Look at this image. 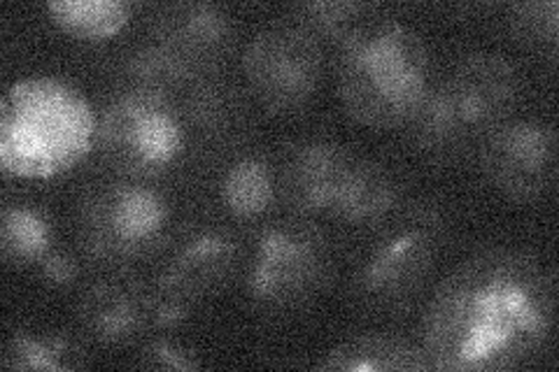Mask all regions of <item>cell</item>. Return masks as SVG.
I'll return each mask as SVG.
<instances>
[{"label":"cell","mask_w":559,"mask_h":372,"mask_svg":"<svg viewBox=\"0 0 559 372\" xmlns=\"http://www.w3.org/2000/svg\"><path fill=\"white\" fill-rule=\"evenodd\" d=\"M96 145L121 177L150 180L185 152V121L164 94L124 88L98 112Z\"/></svg>","instance_id":"5b68a950"},{"label":"cell","mask_w":559,"mask_h":372,"mask_svg":"<svg viewBox=\"0 0 559 372\" xmlns=\"http://www.w3.org/2000/svg\"><path fill=\"white\" fill-rule=\"evenodd\" d=\"M38 273L49 289L63 291V289L75 287V281L80 279V261L68 250H59V247H55V250L38 263Z\"/></svg>","instance_id":"4316f807"},{"label":"cell","mask_w":559,"mask_h":372,"mask_svg":"<svg viewBox=\"0 0 559 372\" xmlns=\"http://www.w3.org/2000/svg\"><path fill=\"white\" fill-rule=\"evenodd\" d=\"M338 96L361 127H408L431 86L429 49L399 20L361 22L338 45Z\"/></svg>","instance_id":"7a4b0ae2"},{"label":"cell","mask_w":559,"mask_h":372,"mask_svg":"<svg viewBox=\"0 0 559 372\" xmlns=\"http://www.w3.org/2000/svg\"><path fill=\"white\" fill-rule=\"evenodd\" d=\"M194 70L197 65L182 57L180 51L156 40L133 49L129 55L124 63L127 88L168 96L178 86L187 84Z\"/></svg>","instance_id":"7402d4cb"},{"label":"cell","mask_w":559,"mask_h":372,"mask_svg":"<svg viewBox=\"0 0 559 372\" xmlns=\"http://www.w3.org/2000/svg\"><path fill=\"white\" fill-rule=\"evenodd\" d=\"M326 372H425L431 370L419 343L390 333H366L336 345L318 365Z\"/></svg>","instance_id":"9a60e30c"},{"label":"cell","mask_w":559,"mask_h":372,"mask_svg":"<svg viewBox=\"0 0 559 372\" xmlns=\"http://www.w3.org/2000/svg\"><path fill=\"white\" fill-rule=\"evenodd\" d=\"M441 236L419 224H404L361 263L355 291L364 305L390 312L404 308L425 287L439 254Z\"/></svg>","instance_id":"9c48e42d"},{"label":"cell","mask_w":559,"mask_h":372,"mask_svg":"<svg viewBox=\"0 0 559 372\" xmlns=\"http://www.w3.org/2000/svg\"><path fill=\"white\" fill-rule=\"evenodd\" d=\"M408 127L415 147L431 158H450L476 140L443 80L429 86Z\"/></svg>","instance_id":"e0dca14e"},{"label":"cell","mask_w":559,"mask_h":372,"mask_svg":"<svg viewBox=\"0 0 559 372\" xmlns=\"http://www.w3.org/2000/svg\"><path fill=\"white\" fill-rule=\"evenodd\" d=\"M156 40L199 65L231 47L234 22L229 12L213 3L170 5L156 24Z\"/></svg>","instance_id":"5bb4252c"},{"label":"cell","mask_w":559,"mask_h":372,"mask_svg":"<svg viewBox=\"0 0 559 372\" xmlns=\"http://www.w3.org/2000/svg\"><path fill=\"white\" fill-rule=\"evenodd\" d=\"M480 168L503 199L540 201L557 177V135L538 119H506L483 137Z\"/></svg>","instance_id":"ba28073f"},{"label":"cell","mask_w":559,"mask_h":372,"mask_svg":"<svg viewBox=\"0 0 559 372\" xmlns=\"http://www.w3.org/2000/svg\"><path fill=\"white\" fill-rule=\"evenodd\" d=\"M98 112L75 84L55 75L14 82L0 108V166L22 180H49L96 145Z\"/></svg>","instance_id":"3957f363"},{"label":"cell","mask_w":559,"mask_h":372,"mask_svg":"<svg viewBox=\"0 0 559 372\" xmlns=\"http://www.w3.org/2000/svg\"><path fill=\"white\" fill-rule=\"evenodd\" d=\"M443 82L474 137H485L509 119L520 96L515 65L497 51L466 55Z\"/></svg>","instance_id":"30bf717a"},{"label":"cell","mask_w":559,"mask_h":372,"mask_svg":"<svg viewBox=\"0 0 559 372\" xmlns=\"http://www.w3.org/2000/svg\"><path fill=\"white\" fill-rule=\"evenodd\" d=\"M399 205V184L390 168L355 156L329 217L347 226H373L392 217Z\"/></svg>","instance_id":"2e32d148"},{"label":"cell","mask_w":559,"mask_h":372,"mask_svg":"<svg viewBox=\"0 0 559 372\" xmlns=\"http://www.w3.org/2000/svg\"><path fill=\"white\" fill-rule=\"evenodd\" d=\"M355 154L324 137L296 143L277 172V187L299 215H331Z\"/></svg>","instance_id":"8fae6325"},{"label":"cell","mask_w":559,"mask_h":372,"mask_svg":"<svg viewBox=\"0 0 559 372\" xmlns=\"http://www.w3.org/2000/svg\"><path fill=\"white\" fill-rule=\"evenodd\" d=\"M140 368H147V370H199L203 368V361L199 353L187 347L185 343L170 338V333H156L154 338H150L145 343V347L140 349Z\"/></svg>","instance_id":"484cf974"},{"label":"cell","mask_w":559,"mask_h":372,"mask_svg":"<svg viewBox=\"0 0 559 372\" xmlns=\"http://www.w3.org/2000/svg\"><path fill=\"white\" fill-rule=\"evenodd\" d=\"M329 273L331 250L322 230L308 219H285L257 236L245 291L259 310L289 312L318 298Z\"/></svg>","instance_id":"277c9868"},{"label":"cell","mask_w":559,"mask_h":372,"mask_svg":"<svg viewBox=\"0 0 559 372\" xmlns=\"http://www.w3.org/2000/svg\"><path fill=\"white\" fill-rule=\"evenodd\" d=\"M238 265V242L229 230L210 226L191 233L173 254L162 277L197 300L219 289Z\"/></svg>","instance_id":"4fadbf2b"},{"label":"cell","mask_w":559,"mask_h":372,"mask_svg":"<svg viewBox=\"0 0 559 372\" xmlns=\"http://www.w3.org/2000/svg\"><path fill=\"white\" fill-rule=\"evenodd\" d=\"M55 250V226L40 207L10 203L0 212V256L12 268H38Z\"/></svg>","instance_id":"d6986e66"},{"label":"cell","mask_w":559,"mask_h":372,"mask_svg":"<svg viewBox=\"0 0 559 372\" xmlns=\"http://www.w3.org/2000/svg\"><path fill=\"white\" fill-rule=\"evenodd\" d=\"M277 175L269 158L240 156L222 177V205L238 221H257L277 199Z\"/></svg>","instance_id":"ac0fdd59"},{"label":"cell","mask_w":559,"mask_h":372,"mask_svg":"<svg viewBox=\"0 0 559 372\" xmlns=\"http://www.w3.org/2000/svg\"><path fill=\"white\" fill-rule=\"evenodd\" d=\"M366 10L369 8L349 0H310L294 8L292 22L308 31L320 45H341L361 24Z\"/></svg>","instance_id":"603a6c76"},{"label":"cell","mask_w":559,"mask_h":372,"mask_svg":"<svg viewBox=\"0 0 559 372\" xmlns=\"http://www.w3.org/2000/svg\"><path fill=\"white\" fill-rule=\"evenodd\" d=\"M49 20L78 40H110L131 22L133 8L124 0H49Z\"/></svg>","instance_id":"44dd1931"},{"label":"cell","mask_w":559,"mask_h":372,"mask_svg":"<svg viewBox=\"0 0 559 372\" xmlns=\"http://www.w3.org/2000/svg\"><path fill=\"white\" fill-rule=\"evenodd\" d=\"M322 68V45L292 20L261 28L242 55L245 82L271 115L304 110L318 94Z\"/></svg>","instance_id":"52a82bcc"},{"label":"cell","mask_w":559,"mask_h":372,"mask_svg":"<svg viewBox=\"0 0 559 372\" xmlns=\"http://www.w3.org/2000/svg\"><path fill=\"white\" fill-rule=\"evenodd\" d=\"M78 324L98 345H129L150 333L147 289L129 279L96 281L80 298Z\"/></svg>","instance_id":"7c38bea8"},{"label":"cell","mask_w":559,"mask_h":372,"mask_svg":"<svg viewBox=\"0 0 559 372\" xmlns=\"http://www.w3.org/2000/svg\"><path fill=\"white\" fill-rule=\"evenodd\" d=\"M197 308V300L173 287L162 275L147 289V314L152 333L178 331Z\"/></svg>","instance_id":"d4e9b609"},{"label":"cell","mask_w":559,"mask_h":372,"mask_svg":"<svg viewBox=\"0 0 559 372\" xmlns=\"http://www.w3.org/2000/svg\"><path fill=\"white\" fill-rule=\"evenodd\" d=\"M5 370H78L86 353L70 335L57 331H16L0 357Z\"/></svg>","instance_id":"ffe728a7"},{"label":"cell","mask_w":559,"mask_h":372,"mask_svg":"<svg viewBox=\"0 0 559 372\" xmlns=\"http://www.w3.org/2000/svg\"><path fill=\"white\" fill-rule=\"evenodd\" d=\"M555 277L536 254L487 247L433 289L419 328L431 370H515L546 349L555 328Z\"/></svg>","instance_id":"6da1fadb"},{"label":"cell","mask_w":559,"mask_h":372,"mask_svg":"<svg viewBox=\"0 0 559 372\" xmlns=\"http://www.w3.org/2000/svg\"><path fill=\"white\" fill-rule=\"evenodd\" d=\"M509 26L515 40L534 49H557L559 3L557 0H530L509 12Z\"/></svg>","instance_id":"cb8c5ba5"},{"label":"cell","mask_w":559,"mask_h":372,"mask_svg":"<svg viewBox=\"0 0 559 372\" xmlns=\"http://www.w3.org/2000/svg\"><path fill=\"white\" fill-rule=\"evenodd\" d=\"M168 219L162 191L124 177L86 193L78 212L80 242L86 256L100 263H133L164 240Z\"/></svg>","instance_id":"8992f818"}]
</instances>
